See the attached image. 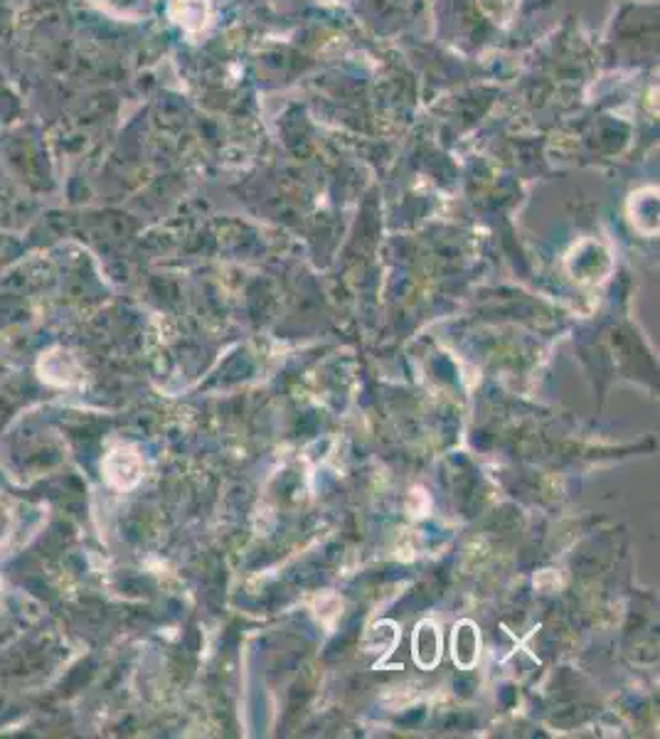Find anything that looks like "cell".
Masks as SVG:
<instances>
[{
  "label": "cell",
  "instance_id": "cell-1",
  "mask_svg": "<svg viewBox=\"0 0 660 739\" xmlns=\"http://www.w3.org/2000/svg\"><path fill=\"white\" fill-rule=\"evenodd\" d=\"M412 653H414L417 666L427 668V671H431V668L439 663L441 631L434 621H422V624H417V629H414V639H412Z\"/></svg>",
  "mask_w": 660,
  "mask_h": 739
},
{
  "label": "cell",
  "instance_id": "cell-2",
  "mask_svg": "<svg viewBox=\"0 0 660 739\" xmlns=\"http://www.w3.org/2000/svg\"><path fill=\"white\" fill-rule=\"evenodd\" d=\"M451 648H454V661L459 663L461 668L476 666L478 653H481V634H478V629L471 624V621H461V624H456Z\"/></svg>",
  "mask_w": 660,
  "mask_h": 739
},
{
  "label": "cell",
  "instance_id": "cell-3",
  "mask_svg": "<svg viewBox=\"0 0 660 739\" xmlns=\"http://www.w3.org/2000/svg\"><path fill=\"white\" fill-rule=\"evenodd\" d=\"M121 471H131L133 476H138V456L129 449L111 451V456L106 459V476L111 483H119Z\"/></svg>",
  "mask_w": 660,
  "mask_h": 739
}]
</instances>
